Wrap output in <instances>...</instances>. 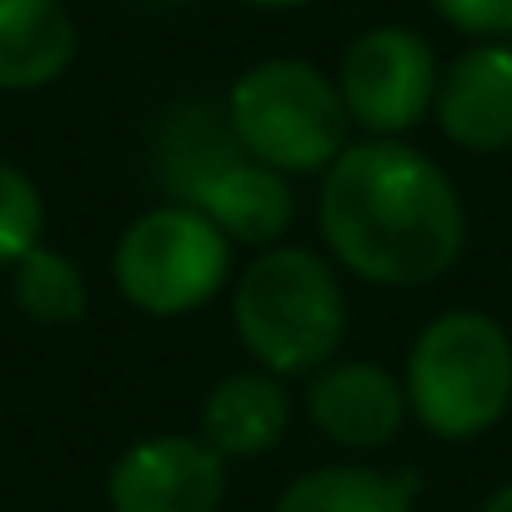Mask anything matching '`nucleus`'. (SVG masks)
Returning a JSON list of instances; mask_svg holds the SVG:
<instances>
[{"label": "nucleus", "mask_w": 512, "mask_h": 512, "mask_svg": "<svg viewBox=\"0 0 512 512\" xmlns=\"http://www.w3.org/2000/svg\"><path fill=\"white\" fill-rule=\"evenodd\" d=\"M437 51L412 26H367L337 61V91L357 131L407 141L437 101Z\"/></svg>", "instance_id": "7"}, {"label": "nucleus", "mask_w": 512, "mask_h": 512, "mask_svg": "<svg viewBox=\"0 0 512 512\" xmlns=\"http://www.w3.org/2000/svg\"><path fill=\"white\" fill-rule=\"evenodd\" d=\"M412 472H382L367 462H327L282 487L272 512H412L417 507Z\"/></svg>", "instance_id": "13"}, {"label": "nucleus", "mask_w": 512, "mask_h": 512, "mask_svg": "<svg viewBox=\"0 0 512 512\" xmlns=\"http://www.w3.org/2000/svg\"><path fill=\"white\" fill-rule=\"evenodd\" d=\"M41 231H46V201H41V186L0 161V267H16L31 246H41Z\"/></svg>", "instance_id": "15"}, {"label": "nucleus", "mask_w": 512, "mask_h": 512, "mask_svg": "<svg viewBox=\"0 0 512 512\" xmlns=\"http://www.w3.org/2000/svg\"><path fill=\"white\" fill-rule=\"evenodd\" d=\"M156 6H161V0H156Z\"/></svg>", "instance_id": "19"}, {"label": "nucleus", "mask_w": 512, "mask_h": 512, "mask_svg": "<svg viewBox=\"0 0 512 512\" xmlns=\"http://www.w3.org/2000/svg\"><path fill=\"white\" fill-rule=\"evenodd\" d=\"M307 417L327 442L347 452H382L402 437L412 407L392 367L367 357H337L307 377Z\"/></svg>", "instance_id": "9"}, {"label": "nucleus", "mask_w": 512, "mask_h": 512, "mask_svg": "<svg viewBox=\"0 0 512 512\" xmlns=\"http://www.w3.org/2000/svg\"><path fill=\"white\" fill-rule=\"evenodd\" d=\"M226 487V457L191 432L141 437L106 472L111 512H221Z\"/></svg>", "instance_id": "8"}, {"label": "nucleus", "mask_w": 512, "mask_h": 512, "mask_svg": "<svg viewBox=\"0 0 512 512\" xmlns=\"http://www.w3.org/2000/svg\"><path fill=\"white\" fill-rule=\"evenodd\" d=\"M231 327L241 352L282 382L322 372L352 327L342 267L312 246H262L231 282Z\"/></svg>", "instance_id": "2"}, {"label": "nucleus", "mask_w": 512, "mask_h": 512, "mask_svg": "<svg viewBox=\"0 0 512 512\" xmlns=\"http://www.w3.org/2000/svg\"><path fill=\"white\" fill-rule=\"evenodd\" d=\"M236 6H251V11H302L312 0H236Z\"/></svg>", "instance_id": "17"}, {"label": "nucleus", "mask_w": 512, "mask_h": 512, "mask_svg": "<svg viewBox=\"0 0 512 512\" xmlns=\"http://www.w3.org/2000/svg\"><path fill=\"white\" fill-rule=\"evenodd\" d=\"M156 176L166 201L201 211L231 246H277L297 221L292 176L241 151L226 106H176L156 131Z\"/></svg>", "instance_id": "3"}, {"label": "nucleus", "mask_w": 512, "mask_h": 512, "mask_svg": "<svg viewBox=\"0 0 512 512\" xmlns=\"http://www.w3.org/2000/svg\"><path fill=\"white\" fill-rule=\"evenodd\" d=\"M76 61V21L61 0H0V91L61 81Z\"/></svg>", "instance_id": "12"}, {"label": "nucleus", "mask_w": 512, "mask_h": 512, "mask_svg": "<svg viewBox=\"0 0 512 512\" xmlns=\"http://www.w3.org/2000/svg\"><path fill=\"white\" fill-rule=\"evenodd\" d=\"M317 226L342 272L387 292L442 282L467 246V206L452 176L392 136H362L322 171Z\"/></svg>", "instance_id": "1"}, {"label": "nucleus", "mask_w": 512, "mask_h": 512, "mask_svg": "<svg viewBox=\"0 0 512 512\" xmlns=\"http://www.w3.org/2000/svg\"><path fill=\"white\" fill-rule=\"evenodd\" d=\"M482 512H512V477H507V482H502L487 502H482Z\"/></svg>", "instance_id": "18"}, {"label": "nucleus", "mask_w": 512, "mask_h": 512, "mask_svg": "<svg viewBox=\"0 0 512 512\" xmlns=\"http://www.w3.org/2000/svg\"><path fill=\"white\" fill-rule=\"evenodd\" d=\"M287 427H292V397L282 377L251 367V372H226L206 392L196 437L216 447L226 462H246V457H267L272 447H282Z\"/></svg>", "instance_id": "11"}, {"label": "nucleus", "mask_w": 512, "mask_h": 512, "mask_svg": "<svg viewBox=\"0 0 512 512\" xmlns=\"http://www.w3.org/2000/svg\"><path fill=\"white\" fill-rule=\"evenodd\" d=\"M221 106L241 151L282 176H322L352 146V116L337 76L302 56H267L246 66Z\"/></svg>", "instance_id": "5"}, {"label": "nucleus", "mask_w": 512, "mask_h": 512, "mask_svg": "<svg viewBox=\"0 0 512 512\" xmlns=\"http://www.w3.org/2000/svg\"><path fill=\"white\" fill-rule=\"evenodd\" d=\"M427 6L472 41H512V0H427Z\"/></svg>", "instance_id": "16"}, {"label": "nucleus", "mask_w": 512, "mask_h": 512, "mask_svg": "<svg viewBox=\"0 0 512 512\" xmlns=\"http://www.w3.org/2000/svg\"><path fill=\"white\" fill-rule=\"evenodd\" d=\"M231 251L236 246L201 211L181 201H161L121 231L111 251V277L136 312L156 322H176L226 292Z\"/></svg>", "instance_id": "6"}, {"label": "nucleus", "mask_w": 512, "mask_h": 512, "mask_svg": "<svg viewBox=\"0 0 512 512\" xmlns=\"http://www.w3.org/2000/svg\"><path fill=\"white\" fill-rule=\"evenodd\" d=\"M432 116L437 131L472 156L512 151V41H472L442 71Z\"/></svg>", "instance_id": "10"}, {"label": "nucleus", "mask_w": 512, "mask_h": 512, "mask_svg": "<svg viewBox=\"0 0 512 512\" xmlns=\"http://www.w3.org/2000/svg\"><path fill=\"white\" fill-rule=\"evenodd\" d=\"M11 297L41 327H71L91 307V287H86L81 262L66 256V251H56V246H46V241L31 246L11 267Z\"/></svg>", "instance_id": "14"}, {"label": "nucleus", "mask_w": 512, "mask_h": 512, "mask_svg": "<svg viewBox=\"0 0 512 512\" xmlns=\"http://www.w3.org/2000/svg\"><path fill=\"white\" fill-rule=\"evenodd\" d=\"M402 387L412 422L437 442H477L512 412V337L492 312L452 307L422 322Z\"/></svg>", "instance_id": "4"}]
</instances>
